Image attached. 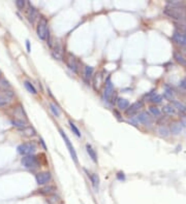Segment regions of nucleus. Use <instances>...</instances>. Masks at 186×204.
Masks as SVG:
<instances>
[{"label":"nucleus","mask_w":186,"mask_h":204,"mask_svg":"<svg viewBox=\"0 0 186 204\" xmlns=\"http://www.w3.org/2000/svg\"><path fill=\"white\" fill-rule=\"evenodd\" d=\"M164 15L170 17L171 19H174L177 21H185L186 20V10L183 5H168L165 6L163 10Z\"/></svg>","instance_id":"1"},{"label":"nucleus","mask_w":186,"mask_h":204,"mask_svg":"<svg viewBox=\"0 0 186 204\" xmlns=\"http://www.w3.org/2000/svg\"><path fill=\"white\" fill-rule=\"evenodd\" d=\"M36 151V144L33 141L22 143L18 146V153L22 156H30Z\"/></svg>","instance_id":"2"},{"label":"nucleus","mask_w":186,"mask_h":204,"mask_svg":"<svg viewBox=\"0 0 186 204\" xmlns=\"http://www.w3.org/2000/svg\"><path fill=\"white\" fill-rule=\"evenodd\" d=\"M49 33L48 29V21L46 18H40L37 25V35L42 40H45Z\"/></svg>","instance_id":"3"},{"label":"nucleus","mask_w":186,"mask_h":204,"mask_svg":"<svg viewBox=\"0 0 186 204\" xmlns=\"http://www.w3.org/2000/svg\"><path fill=\"white\" fill-rule=\"evenodd\" d=\"M22 165L27 169H35L38 167L37 158L33 155L25 156L22 159Z\"/></svg>","instance_id":"4"},{"label":"nucleus","mask_w":186,"mask_h":204,"mask_svg":"<svg viewBox=\"0 0 186 204\" xmlns=\"http://www.w3.org/2000/svg\"><path fill=\"white\" fill-rule=\"evenodd\" d=\"M14 92L10 90H4L0 93V107L7 105L12 102V98H14Z\"/></svg>","instance_id":"5"},{"label":"nucleus","mask_w":186,"mask_h":204,"mask_svg":"<svg viewBox=\"0 0 186 204\" xmlns=\"http://www.w3.org/2000/svg\"><path fill=\"white\" fill-rule=\"evenodd\" d=\"M59 132H60V134H61L62 138H63V139H64V142H65L66 146H67L68 151H70V154L71 158H72V160H73V161L75 162V163H78V157H77V153H75V149H73L72 144H71V142H70V138L67 137V135H66V134L64 133V132L62 131L61 129L59 130Z\"/></svg>","instance_id":"6"},{"label":"nucleus","mask_w":186,"mask_h":204,"mask_svg":"<svg viewBox=\"0 0 186 204\" xmlns=\"http://www.w3.org/2000/svg\"><path fill=\"white\" fill-rule=\"evenodd\" d=\"M52 175L49 171H44V172H40L38 174H36V183L40 186L46 184L51 181Z\"/></svg>","instance_id":"7"},{"label":"nucleus","mask_w":186,"mask_h":204,"mask_svg":"<svg viewBox=\"0 0 186 204\" xmlns=\"http://www.w3.org/2000/svg\"><path fill=\"white\" fill-rule=\"evenodd\" d=\"M114 95V86L112 84L110 77L105 82V92H103V96L107 101H110L112 98V96Z\"/></svg>","instance_id":"8"},{"label":"nucleus","mask_w":186,"mask_h":204,"mask_svg":"<svg viewBox=\"0 0 186 204\" xmlns=\"http://www.w3.org/2000/svg\"><path fill=\"white\" fill-rule=\"evenodd\" d=\"M65 62L66 65L68 66V68L70 70H72L73 72H78V64H77V60L73 57L71 54H67L65 57Z\"/></svg>","instance_id":"9"},{"label":"nucleus","mask_w":186,"mask_h":204,"mask_svg":"<svg viewBox=\"0 0 186 204\" xmlns=\"http://www.w3.org/2000/svg\"><path fill=\"white\" fill-rule=\"evenodd\" d=\"M52 55L56 60H62V58H63V47L60 42H56L55 47L52 51Z\"/></svg>","instance_id":"10"},{"label":"nucleus","mask_w":186,"mask_h":204,"mask_svg":"<svg viewBox=\"0 0 186 204\" xmlns=\"http://www.w3.org/2000/svg\"><path fill=\"white\" fill-rule=\"evenodd\" d=\"M137 121L141 124H144V125H150L152 123V119L147 111H143L139 114V116L137 117Z\"/></svg>","instance_id":"11"},{"label":"nucleus","mask_w":186,"mask_h":204,"mask_svg":"<svg viewBox=\"0 0 186 204\" xmlns=\"http://www.w3.org/2000/svg\"><path fill=\"white\" fill-rule=\"evenodd\" d=\"M142 107H143V102L142 101L135 102V103H133V105H130L126 109V114L127 116H133V114H137Z\"/></svg>","instance_id":"12"},{"label":"nucleus","mask_w":186,"mask_h":204,"mask_svg":"<svg viewBox=\"0 0 186 204\" xmlns=\"http://www.w3.org/2000/svg\"><path fill=\"white\" fill-rule=\"evenodd\" d=\"M173 40H174L177 44H180V45H182V47H186V35H182V34L175 31L174 34H173Z\"/></svg>","instance_id":"13"},{"label":"nucleus","mask_w":186,"mask_h":204,"mask_svg":"<svg viewBox=\"0 0 186 204\" xmlns=\"http://www.w3.org/2000/svg\"><path fill=\"white\" fill-rule=\"evenodd\" d=\"M27 15H28V19H29V21L31 22L32 24L35 22V20L37 19V17H38L37 10H36L35 8H34L30 3H28V12H27Z\"/></svg>","instance_id":"14"},{"label":"nucleus","mask_w":186,"mask_h":204,"mask_svg":"<svg viewBox=\"0 0 186 204\" xmlns=\"http://www.w3.org/2000/svg\"><path fill=\"white\" fill-rule=\"evenodd\" d=\"M86 149H87V153H88V155H89V157L91 158V160L93 162L96 163L97 162V155H96V153H95V151L92 149V146L90 144L86 145Z\"/></svg>","instance_id":"15"},{"label":"nucleus","mask_w":186,"mask_h":204,"mask_svg":"<svg viewBox=\"0 0 186 204\" xmlns=\"http://www.w3.org/2000/svg\"><path fill=\"white\" fill-rule=\"evenodd\" d=\"M117 106H118L120 109H127L129 106V102L124 98H119L117 100Z\"/></svg>","instance_id":"16"},{"label":"nucleus","mask_w":186,"mask_h":204,"mask_svg":"<svg viewBox=\"0 0 186 204\" xmlns=\"http://www.w3.org/2000/svg\"><path fill=\"white\" fill-rule=\"evenodd\" d=\"M182 124L181 123H174L171 125V132L173 134H179L182 131Z\"/></svg>","instance_id":"17"},{"label":"nucleus","mask_w":186,"mask_h":204,"mask_svg":"<svg viewBox=\"0 0 186 204\" xmlns=\"http://www.w3.org/2000/svg\"><path fill=\"white\" fill-rule=\"evenodd\" d=\"M163 111L164 114H168V116H174V114H176V108L173 105H165L163 106Z\"/></svg>","instance_id":"18"},{"label":"nucleus","mask_w":186,"mask_h":204,"mask_svg":"<svg viewBox=\"0 0 186 204\" xmlns=\"http://www.w3.org/2000/svg\"><path fill=\"white\" fill-rule=\"evenodd\" d=\"M55 191H56V188L54 186H48L46 188H42V190H40V193L42 195H50L55 192Z\"/></svg>","instance_id":"19"},{"label":"nucleus","mask_w":186,"mask_h":204,"mask_svg":"<svg viewBox=\"0 0 186 204\" xmlns=\"http://www.w3.org/2000/svg\"><path fill=\"white\" fill-rule=\"evenodd\" d=\"M174 58L176 59L177 62L180 63L181 65H183V66L186 67V59L183 57L182 55H181L180 53H178V52H175V53H174Z\"/></svg>","instance_id":"20"},{"label":"nucleus","mask_w":186,"mask_h":204,"mask_svg":"<svg viewBox=\"0 0 186 204\" xmlns=\"http://www.w3.org/2000/svg\"><path fill=\"white\" fill-rule=\"evenodd\" d=\"M88 176L90 177V181H92L93 187H94L95 189H98V186H99V179H98V175L95 174V173H92V174L88 175Z\"/></svg>","instance_id":"21"},{"label":"nucleus","mask_w":186,"mask_h":204,"mask_svg":"<svg viewBox=\"0 0 186 204\" xmlns=\"http://www.w3.org/2000/svg\"><path fill=\"white\" fill-rule=\"evenodd\" d=\"M93 67L91 66H85L84 68V76H85L86 79H89L90 77L92 76V73H93Z\"/></svg>","instance_id":"22"},{"label":"nucleus","mask_w":186,"mask_h":204,"mask_svg":"<svg viewBox=\"0 0 186 204\" xmlns=\"http://www.w3.org/2000/svg\"><path fill=\"white\" fill-rule=\"evenodd\" d=\"M23 133H24V135L28 136V137H31V136L35 135V130H34L32 127H28L27 126V127L23 129Z\"/></svg>","instance_id":"23"},{"label":"nucleus","mask_w":186,"mask_h":204,"mask_svg":"<svg viewBox=\"0 0 186 204\" xmlns=\"http://www.w3.org/2000/svg\"><path fill=\"white\" fill-rule=\"evenodd\" d=\"M176 31L182 35H186V25L180 23L176 24Z\"/></svg>","instance_id":"24"},{"label":"nucleus","mask_w":186,"mask_h":204,"mask_svg":"<svg viewBox=\"0 0 186 204\" xmlns=\"http://www.w3.org/2000/svg\"><path fill=\"white\" fill-rule=\"evenodd\" d=\"M24 86H25V88L27 89V91L29 93H31V94H36V89L34 88V86L33 85L31 84V82H24Z\"/></svg>","instance_id":"25"},{"label":"nucleus","mask_w":186,"mask_h":204,"mask_svg":"<svg viewBox=\"0 0 186 204\" xmlns=\"http://www.w3.org/2000/svg\"><path fill=\"white\" fill-rule=\"evenodd\" d=\"M161 100H163V96L159 94H153L150 97V101L153 102V103H160Z\"/></svg>","instance_id":"26"},{"label":"nucleus","mask_w":186,"mask_h":204,"mask_svg":"<svg viewBox=\"0 0 186 204\" xmlns=\"http://www.w3.org/2000/svg\"><path fill=\"white\" fill-rule=\"evenodd\" d=\"M173 103H174V107L175 108H178L180 111H186V106L185 105H183L181 102H179V101H173Z\"/></svg>","instance_id":"27"},{"label":"nucleus","mask_w":186,"mask_h":204,"mask_svg":"<svg viewBox=\"0 0 186 204\" xmlns=\"http://www.w3.org/2000/svg\"><path fill=\"white\" fill-rule=\"evenodd\" d=\"M50 108H51V110H52V112L54 114V116L60 117V110H59V108L55 105V104H54V103L50 104Z\"/></svg>","instance_id":"28"},{"label":"nucleus","mask_w":186,"mask_h":204,"mask_svg":"<svg viewBox=\"0 0 186 204\" xmlns=\"http://www.w3.org/2000/svg\"><path fill=\"white\" fill-rule=\"evenodd\" d=\"M70 129L72 130V132L78 136V137H81V133H80V130L78 129V127L75 125V123H72L71 121H70Z\"/></svg>","instance_id":"29"},{"label":"nucleus","mask_w":186,"mask_h":204,"mask_svg":"<svg viewBox=\"0 0 186 204\" xmlns=\"http://www.w3.org/2000/svg\"><path fill=\"white\" fill-rule=\"evenodd\" d=\"M158 133L160 134L161 136H168V133H170V131H168V129L166 127H164V126H160V127L158 128Z\"/></svg>","instance_id":"30"},{"label":"nucleus","mask_w":186,"mask_h":204,"mask_svg":"<svg viewBox=\"0 0 186 204\" xmlns=\"http://www.w3.org/2000/svg\"><path fill=\"white\" fill-rule=\"evenodd\" d=\"M149 110H150V112L154 117H159L161 114L160 109H159V108H157V107H155V106H151L150 109H149Z\"/></svg>","instance_id":"31"},{"label":"nucleus","mask_w":186,"mask_h":204,"mask_svg":"<svg viewBox=\"0 0 186 204\" xmlns=\"http://www.w3.org/2000/svg\"><path fill=\"white\" fill-rule=\"evenodd\" d=\"M164 98H166L168 100H172L173 99V91L168 89V87H165V92H164Z\"/></svg>","instance_id":"32"},{"label":"nucleus","mask_w":186,"mask_h":204,"mask_svg":"<svg viewBox=\"0 0 186 204\" xmlns=\"http://www.w3.org/2000/svg\"><path fill=\"white\" fill-rule=\"evenodd\" d=\"M48 201H49L50 204H55V203L59 202V197L56 196V195H52V196L48 199Z\"/></svg>","instance_id":"33"},{"label":"nucleus","mask_w":186,"mask_h":204,"mask_svg":"<svg viewBox=\"0 0 186 204\" xmlns=\"http://www.w3.org/2000/svg\"><path fill=\"white\" fill-rule=\"evenodd\" d=\"M16 5L18 6L19 9H23L24 6H25V1H23V0H17Z\"/></svg>","instance_id":"34"},{"label":"nucleus","mask_w":186,"mask_h":204,"mask_svg":"<svg viewBox=\"0 0 186 204\" xmlns=\"http://www.w3.org/2000/svg\"><path fill=\"white\" fill-rule=\"evenodd\" d=\"M0 82H1V86L2 87H5V88H10V84H8V82H6L4 79H2L1 81H0Z\"/></svg>","instance_id":"35"},{"label":"nucleus","mask_w":186,"mask_h":204,"mask_svg":"<svg viewBox=\"0 0 186 204\" xmlns=\"http://www.w3.org/2000/svg\"><path fill=\"white\" fill-rule=\"evenodd\" d=\"M180 86L182 87L183 89H185V90H186V79H184L182 82H180Z\"/></svg>","instance_id":"36"},{"label":"nucleus","mask_w":186,"mask_h":204,"mask_svg":"<svg viewBox=\"0 0 186 204\" xmlns=\"http://www.w3.org/2000/svg\"><path fill=\"white\" fill-rule=\"evenodd\" d=\"M26 47H27V52H28V53H30V43H29V40L26 41Z\"/></svg>","instance_id":"37"},{"label":"nucleus","mask_w":186,"mask_h":204,"mask_svg":"<svg viewBox=\"0 0 186 204\" xmlns=\"http://www.w3.org/2000/svg\"><path fill=\"white\" fill-rule=\"evenodd\" d=\"M118 179H125L124 175H123V173H121V172L118 173Z\"/></svg>","instance_id":"38"},{"label":"nucleus","mask_w":186,"mask_h":204,"mask_svg":"<svg viewBox=\"0 0 186 204\" xmlns=\"http://www.w3.org/2000/svg\"><path fill=\"white\" fill-rule=\"evenodd\" d=\"M183 53H184V54H185V56H186V50H185V49L183 50Z\"/></svg>","instance_id":"39"}]
</instances>
